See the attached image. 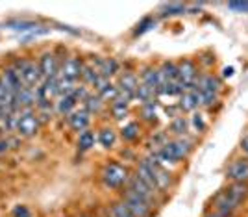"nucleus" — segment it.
<instances>
[{"instance_id":"nucleus-1","label":"nucleus","mask_w":248,"mask_h":217,"mask_svg":"<svg viewBox=\"0 0 248 217\" xmlns=\"http://www.w3.org/2000/svg\"><path fill=\"white\" fill-rule=\"evenodd\" d=\"M248 199V184H237L230 182L226 187H222L211 200L209 212H218L226 217H233L241 204Z\"/></svg>"},{"instance_id":"nucleus-2","label":"nucleus","mask_w":248,"mask_h":217,"mask_svg":"<svg viewBox=\"0 0 248 217\" xmlns=\"http://www.w3.org/2000/svg\"><path fill=\"white\" fill-rule=\"evenodd\" d=\"M193 149H195V141H193L191 135L187 134L184 137H172V139H169L165 143V147H161L154 154L159 158V162L163 166H167V164L178 166L180 162H184L187 156L193 152Z\"/></svg>"},{"instance_id":"nucleus-3","label":"nucleus","mask_w":248,"mask_h":217,"mask_svg":"<svg viewBox=\"0 0 248 217\" xmlns=\"http://www.w3.org/2000/svg\"><path fill=\"white\" fill-rule=\"evenodd\" d=\"M130 169L119 162H108L100 171V180L106 187L109 189H123L128 186V180H130Z\"/></svg>"},{"instance_id":"nucleus-4","label":"nucleus","mask_w":248,"mask_h":217,"mask_svg":"<svg viewBox=\"0 0 248 217\" xmlns=\"http://www.w3.org/2000/svg\"><path fill=\"white\" fill-rule=\"evenodd\" d=\"M11 67L17 71V74L21 76L22 85L26 87H39L43 82V74L39 69V63L30 58H21V60H15L11 63Z\"/></svg>"},{"instance_id":"nucleus-5","label":"nucleus","mask_w":248,"mask_h":217,"mask_svg":"<svg viewBox=\"0 0 248 217\" xmlns=\"http://www.w3.org/2000/svg\"><path fill=\"white\" fill-rule=\"evenodd\" d=\"M143 160L150 166L152 173H154V180H155V187H157V191H159L161 195H165L167 191L172 187V184H174V175H172V173H170V171H169V169L159 162V158H157L154 152H148Z\"/></svg>"},{"instance_id":"nucleus-6","label":"nucleus","mask_w":248,"mask_h":217,"mask_svg":"<svg viewBox=\"0 0 248 217\" xmlns=\"http://www.w3.org/2000/svg\"><path fill=\"white\" fill-rule=\"evenodd\" d=\"M121 200H123L124 206L130 210V214L134 217H154L155 214L154 208L150 206L145 199H141L137 193H134L128 187L121 189Z\"/></svg>"},{"instance_id":"nucleus-7","label":"nucleus","mask_w":248,"mask_h":217,"mask_svg":"<svg viewBox=\"0 0 248 217\" xmlns=\"http://www.w3.org/2000/svg\"><path fill=\"white\" fill-rule=\"evenodd\" d=\"M19 115V126H17V135L19 137H33V135L39 132V117L35 108H21L17 110Z\"/></svg>"},{"instance_id":"nucleus-8","label":"nucleus","mask_w":248,"mask_h":217,"mask_svg":"<svg viewBox=\"0 0 248 217\" xmlns=\"http://www.w3.org/2000/svg\"><path fill=\"white\" fill-rule=\"evenodd\" d=\"M176 65H178V82L184 85L186 91L193 89L195 83H197L198 74H200L197 62L195 60H189V58H184V60L176 62Z\"/></svg>"},{"instance_id":"nucleus-9","label":"nucleus","mask_w":248,"mask_h":217,"mask_svg":"<svg viewBox=\"0 0 248 217\" xmlns=\"http://www.w3.org/2000/svg\"><path fill=\"white\" fill-rule=\"evenodd\" d=\"M224 176L228 182H237V184H248V158L237 156L228 162L224 169Z\"/></svg>"},{"instance_id":"nucleus-10","label":"nucleus","mask_w":248,"mask_h":217,"mask_svg":"<svg viewBox=\"0 0 248 217\" xmlns=\"http://www.w3.org/2000/svg\"><path fill=\"white\" fill-rule=\"evenodd\" d=\"M37 63H39V69H41L43 80L54 78V76H60L62 60L58 58L56 52H45V54H41V58L37 60Z\"/></svg>"},{"instance_id":"nucleus-11","label":"nucleus","mask_w":248,"mask_h":217,"mask_svg":"<svg viewBox=\"0 0 248 217\" xmlns=\"http://www.w3.org/2000/svg\"><path fill=\"white\" fill-rule=\"evenodd\" d=\"M58 80H60V76H54V78H46V80H43L41 85L35 89V93H37V104L39 102L54 104L58 99H60Z\"/></svg>"},{"instance_id":"nucleus-12","label":"nucleus","mask_w":248,"mask_h":217,"mask_svg":"<svg viewBox=\"0 0 248 217\" xmlns=\"http://www.w3.org/2000/svg\"><path fill=\"white\" fill-rule=\"evenodd\" d=\"M0 85H2L10 95H13V97H17V93L24 87L21 76L17 74V71H15L11 65H6V67L0 71Z\"/></svg>"},{"instance_id":"nucleus-13","label":"nucleus","mask_w":248,"mask_h":217,"mask_svg":"<svg viewBox=\"0 0 248 217\" xmlns=\"http://www.w3.org/2000/svg\"><path fill=\"white\" fill-rule=\"evenodd\" d=\"M83 62L76 56H69L62 62V69H60V78H67V80H80L82 78Z\"/></svg>"},{"instance_id":"nucleus-14","label":"nucleus","mask_w":248,"mask_h":217,"mask_svg":"<svg viewBox=\"0 0 248 217\" xmlns=\"http://www.w3.org/2000/svg\"><path fill=\"white\" fill-rule=\"evenodd\" d=\"M195 89L220 95V91H222V78L213 74V72H200L197 78V83H195Z\"/></svg>"},{"instance_id":"nucleus-15","label":"nucleus","mask_w":248,"mask_h":217,"mask_svg":"<svg viewBox=\"0 0 248 217\" xmlns=\"http://www.w3.org/2000/svg\"><path fill=\"white\" fill-rule=\"evenodd\" d=\"M67 123L73 132L82 134L85 130H89V126H91V114H87L83 108H76L73 114L67 117Z\"/></svg>"},{"instance_id":"nucleus-16","label":"nucleus","mask_w":248,"mask_h":217,"mask_svg":"<svg viewBox=\"0 0 248 217\" xmlns=\"http://www.w3.org/2000/svg\"><path fill=\"white\" fill-rule=\"evenodd\" d=\"M178 110L182 114H195L198 108H200V99H198V91L193 87L189 91H184L182 97L178 99Z\"/></svg>"},{"instance_id":"nucleus-17","label":"nucleus","mask_w":248,"mask_h":217,"mask_svg":"<svg viewBox=\"0 0 248 217\" xmlns=\"http://www.w3.org/2000/svg\"><path fill=\"white\" fill-rule=\"evenodd\" d=\"M93 65L98 69L100 76L108 78V80H111L115 74L119 72V69H121V65H119V62L115 58H98Z\"/></svg>"},{"instance_id":"nucleus-18","label":"nucleus","mask_w":248,"mask_h":217,"mask_svg":"<svg viewBox=\"0 0 248 217\" xmlns=\"http://www.w3.org/2000/svg\"><path fill=\"white\" fill-rule=\"evenodd\" d=\"M37 89V87H35ZM33 87H22L21 91L15 97V102H17V108H35L37 106V93H35Z\"/></svg>"},{"instance_id":"nucleus-19","label":"nucleus","mask_w":248,"mask_h":217,"mask_svg":"<svg viewBox=\"0 0 248 217\" xmlns=\"http://www.w3.org/2000/svg\"><path fill=\"white\" fill-rule=\"evenodd\" d=\"M139 83L148 85L152 89H157L159 87V72H157V67H154V65H145L139 71Z\"/></svg>"},{"instance_id":"nucleus-20","label":"nucleus","mask_w":248,"mask_h":217,"mask_svg":"<svg viewBox=\"0 0 248 217\" xmlns=\"http://www.w3.org/2000/svg\"><path fill=\"white\" fill-rule=\"evenodd\" d=\"M76 106H78V102L74 100L73 95H67V97H60V99L54 102V112L60 115H65V117H69V115L76 110Z\"/></svg>"},{"instance_id":"nucleus-21","label":"nucleus","mask_w":248,"mask_h":217,"mask_svg":"<svg viewBox=\"0 0 248 217\" xmlns=\"http://www.w3.org/2000/svg\"><path fill=\"white\" fill-rule=\"evenodd\" d=\"M96 141L100 143L102 149L109 150V149H113L115 143H117V132H115L111 126H104V128L98 130V134H96Z\"/></svg>"},{"instance_id":"nucleus-22","label":"nucleus","mask_w":248,"mask_h":217,"mask_svg":"<svg viewBox=\"0 0 248 217\" xmlns=\"http://www.w3.org/2000/svg\"><path fill=\"white\" fill-rule=\"evenodd\" d=\"M106 106H108V104L100 99V95H96L93 91V93L85 99V102H83V110H85L87 114H91V115H98V114H102L104 110H106Z\"/></svg>"},{"instance_id":"nucleus-23","label":"nucleus","mask_w":248,"mask_h":217,"mask_svg":"<svg viewBox=\"0 0 248 217\" xmlns=\"http://www.w3.org/2000/svg\"><path fill=\"white\" fill-rule=\"evenodd\" d=\"M139 135H141V124L137 123V121H128L126 124H123V128H121V137H123L124 141L134 143V141L139 139Z\"/></svg>"},{"instance_id":"nucleus-24","label":"nucleus","mask_w":248,"mask_h":217,"mask_svg":"<svg viewBox=\"0 0 248 217\" xmlns=\"http://www.w3.org/2000/svg\"><path fill=\"white\" fill-rule=\"evenodd\" d=\"M169 130L174 137H184V135L189 134V121H187L184 115H178L174 117L170 124H169Z\"/></svg>"},{"instance_id":"nucleus-25","label":"nucleus","mask_w":248,"mask_h":217,"mask_svg":"<svg viewBox=\"0 0 248 217\" xmlns=\"http://www.w3.org/2000/svg\"><path fill=\"white\" fill-rule=\"evenodd\" d=\"M98 78H100V72H98V69L94 67L93 63H83V69H82V83H85V85H89L91 89L94 87V83L98 82Z\"/></svg>"},{"instance_id":"nucleus-26","label":"nucleus","mask_w":248,"mask_h":217,"mask_svg":"<svg viewBox=\"0 0 248 217\" xmlns=\"http://www.w3.org/2000/svg\"><path fill=\"white\" fill-rule=\"evenodd\" d=\"M106 217H134L130 214V210L124 206V202L121 199L113 200L109 206L106 208Z\"/></svg>"},{"instance_id":"nucleus-27","label":"nucleus","mask_w":248,"mask_h":217,"mask_svg":"<svg viewBox=\"0 0 248 217\" xmlns=\"http://www.w3.org/2000/svg\"><path fill=\"white\" fill-rule=\"evenodd\" d=\"M141 121H145L148 124L157 123V100L141 104Z\"/></svg>"},{"instance_id":"nucleus-28","label":"nucleus","mask_w":248,"mask_h":217,"mask_svg":"<svg viewBox=\"0 0 248 217\" xmlns=\"http://www.w3.org/2000/svg\"><path fill=\"white\" fill-rule=\"evenodd\" d=\"M184 91L186 89H184V85L180 82H169L157 89V97H178L180 99Z\"/></svg>"},{"instance_id":"nucleus-29","label":"nucleus","mask_w":248,"mask_h":217,"mask_svg":"<svg viewBox=\"0 0 248 217\" xmlns=\"http://www.w3.org/2000/svg\"><path fill=\"white\" fill-rule=\"evenodd\" d=\"M94 141H96V135H94L93 130H85L82 134H78V149L82 150V152H87V150H91L94 147Z\"/></svg>"},{"instance_id":"nucleus-30","label":"nucleus","mask_w":248,"mask_h":217,"mask_svg":"<svg viewBox=\"0 0 248 217\" xmlns=\"http://www.w3.org/2000/svg\"><path fill=\"white\" fill-rule=\"evenodd\" d=\"M161 17H176V15H184L187 13V6L184 4H165L161 6Z\"/></svg>"},{"instance_id":"nucleus-31","label":"nucleus","mask_w":248,"mask_h":217,"mask_svg":"<svg viewBox=\"0 0 248 217\" xmlns=\"http://www.w3.org/2000/svg\"><path fill=\"white\" fill-rule=\"evenodd\" d=\"M109 112H111L115 121H123V119H126L128 114H130V110H128L126 104H117V102L109 104Z\"/></svg>"},{"instance_id":"nucleus-32","label":"nucleus","mask_w":248,"mask_h":217,"mask_svg":"<svg viewBox=\"0 0 248 217\" xmlns=\"http://www.w3.org/2000/svg\"><path fill=\"white\" fill-rule=\"evenodd\" d=\"M189 126H193L197 134H202V132H206L207 123H206V119H204V115L198 114V112H195V114L191 115V121H189Z\"/></svg>"},{"instance_id":"nucleus-33","label":"nucleus","mask_w":248,"mask_h":217,"mask_svg":"<svg viewBox=\"0 0 248 217\" xmlns=\"http://www.w3.org/2000/svg\"><path fill=\"white\" fill-rule=\"evenodd\" d=\"M93 93V89L89 87V85H85V83H78L76 85V89H74V93H73V97H74V100L76 102H85V99L89 97V95Z\"/></svg>"},{"instance_id":"nucleus-34","label":"nucleus","mask_w":248,"mask_h":217,"mask_svg":"<svg viewBox=\"0 0 248 217\" xmlns=\"http://www.w3.org/2000/svg\"><path fill=\"white\" fill-rule=\"evenodd\" d=\"M78 83L73 80H67V78H60L58 80V87H60V97H67V95H73Z\"/></svg>"},{"instance_id":"nucleus-35","label":"nucleus","mask_w":248,"mask_h":217,"mask_svg":"<svg viewBox=\"0 0 248 217\" xmlns=\"http://www.w3.org/2000/svg\"><path fill=\"white\" fill-rule=\"evenodd\" d=\"M155 26V19L154 17H145L143 21L139 22L137 26H135L134 30V35H143V33H146L148 30H152Z\"/></svg>"},{"instance_id":"nucleus-36","label":"nucleus","mask_w":248,"mask_h":217,"mask_svg":"<svg viewBox=\"0 0 248 217\" xmlns=\"http://www.w3.org/2000/svg\"><path fill=\"white\" fill-rule=\"evenodd\" d=\"M6 26L15 32H26V30H31V28H37V24L31 21H10L6 22Z\"/></svg>"},{"instance_id":"nucleus-37","label":"nucleus","mask_w":248,"mask_h":217,"mask_svg":"<svg viewBox=\"0 0 248 217\" xmlns=\"http://www.w3.org/2000/svg\"><path fill=\"white\" fill-rule=\"evenodd\" d=\"M228 10L233 13H248V2H228Z\"/></svg>"},{"instance_id":"nucleus-38","label":"nucleus","mask_w":248,"mask_h":217,"mask_svg":"<svg viewBox=\"0 0 248 217\" xmlns=\"http://www.w3.org/2000/svg\"><path fill=\"white\" fill-rule=\"evenodd\" d=\"M11 217H31V212L28 206L17 204V206L13 208V212H11Z\"/></svg>"},{"instance_id":"nucleus-39","label":"nucleus","mask_w":248,"mask_h":217,"mask_svg":"<svg viewBox=\"0 0 248 217\" xmlns=\"http://www.w3.org/2000/svg\"><path fill=\"white\" fill-rule=\"evenodd\" d=\"M239 150H241V154L245 156V158H248V130L241 135V141H239Z\"/></svg>"},{"instance_id":"nucleus-40","label":"nucleus","mask_w":248,"mask_h":217,"mask_svg":"<svg viewBox=\"0 0 248 217\" xmlns=\"http://www.w3.org/2000/svg\"><path fill=\"white\" fill-rule=\"evenodd\" d=\"M8 149H10V143H8V139H6V137H0V154L8 152Z\"/></svg>"},{"instance_id":"nucleus-41","label":"nucleus","mask_w":248,"mask_h":217,"mask_svg":"<svg viewBox=\"0 0 248 217\" xmlns=\"http://www.w3.org/2000/svg\"><path fill=\"white\" fill-rule=\"evenodd\" d=\"M233 71H235L233 67H224V69H222V78H230V76H233Z\"/></svg>"},{"instance_id":"nucleus-42","label":"nucleus","mask_w":248,"mask_h":217,"mask_svg":"<svg viewBox=\"0 0 248 217\" xmlns=\"http://www.w3.org/2000/svg\"><path fill=\"white\" fill-rule=\"evenodd\" d=\"M204 217H226V216H222V214H218V212H207Z\"/></svg>"},{"instance_id":"nucleus-43","label":"nucleus","mask_w":248,"mask_h":217,"mask_svg":"<svg viewBox=\"0 0 248 217\" xmlns=\"http://www.w3.org/2000/svg\"><path fill=\"white\" fill-rule=\"evenodd\" d=\"M80 217H93V216H87V214H83V216H80Z\"/></svg>"}]
</instances>
